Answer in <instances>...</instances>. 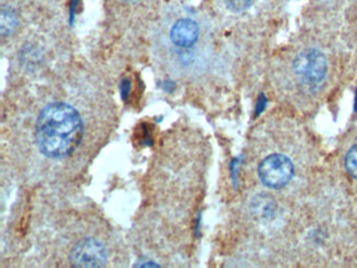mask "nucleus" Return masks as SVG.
<instances>
[{"mask_svg": "<svg viewBox=\"0 0 357 268\" xmlns=\"http://www.w3.org/2000/svg\"><path fill=\"white\" fill-rule=\"evenodd\" d=\"M344 167L349 175L357 180V144L351 147L347 152Z\"/></svg>", "mask_w": 357, "mask_h": 268, "instance_id": "obj_7", "label": "nucleus"}, {"mask_svg": "<svg viewBox=\"0 0 357 268\" xmlns=\"http://www.w3.org/2000/svg\"><path fill=\"white\" fill-rule=\"evenodd\" d=\"M259 178L265 186L279 190L287 186L294 175V165L289 157L280 153L271 154L261 161Z\"/></svg>", "mask_w": 357, "mask_h": 268, "instance_id": "obj_3", "label": "nucleus"}, {"mask_svg": "<svg viewBox=\"0 0 357 268\" xmlns=\"http://www.w3.org/2000/svg\"><path fill=\"white\" fill-rule=\"evenodd\" d=\"M17 17L10 8H3L0 14V33L3 36H10L17 27Z\"/></svg>", "mask_w": 357, "mask_h": 268, "instance_id": "obj_6", "label": "nucleus"}, {"mask_svg": "<svg viewBox=\"0 0 357 268\" xmlns=\"http://www.w3.org/2000/svg\"><path fill=\"white\" fill-rule=\"evenodd\" d=\"M123 1L127 2V3H133V2L139 1V0H123Z\"/></svg>", "mask_w": 357, "mask_h": 268, "instance_id": "obj_9", "label": "nucleus"}, {"mask_svg": "<svg viewBox=\"0 0 357 268\" xmlns=\"http://www.w3.org/2000/svg\"><path fill=\"white\" fill-rule=\"evenodd\" d=\"M70 261L76 267H101L107 261V253L97 239H82L70 251Z\"/></svg>", "mask_w": 357, "mask_h": 268, "instance_id": "obj_4", "label": "nucleus"}, {"mask_svg": "<svg viewBox=\"0 0 357 268\" xmlns=\"http://www.w3.org/2000/svg\"><path fill=\"white\" fill-rule=\"evenodd\" d=\"M292 69L298 81L306 85H319L327 75V59L317 48H307L294 58Z\"/></svg>", "mask_w": 357, "mask_h": 268, "instance_id": "obj_2", "label": "nucleus"}, {"mask_svg": "<svg viewBox=\"0 0 357 268\" xmlns=\"http://www.w3.org/2000/svg\"><path fill=\"white\" fill-rule=\"evenodd\" d=\"M170 37L175 45L183 48L191 47L199 38V27L192 19H181L173 25Z\"/></svg>", "mask_w": 357, "mask_h": 268, "instance_id": "obj_5", "label": "nucleus"}, {"mask_svg": "<svg viewBox=\"0 0 357 268\" xmlns=\"http://www.w3.org/2000/svg\"><path fill=\"white\" fill-rule=\"evenodd\" d=\"M254 0H225L227 10L233 13H242L252 6Z\"/></svg>", "mask_w": 357, "mask_h": 268, "instance_id": "obj_8", "label": "nucleus"}, {"mask_svg": "<svg viewBox=\"0 0 357 268\" xmlns=\"http://www.w3.org/2000/svg\"><path fill=\"white\" fill-rule=\"evenodd\" d=\"M84 133L82 117L66 103L45 106L36 121L35 138L43 154L50 158L70 156L80 144Z\"/></svg>", "mask_w": 357, "mask_h": 268, "instance_id": "obj_1", "label": "nucleus"}]
</instances>
